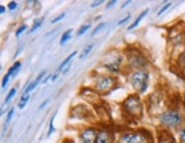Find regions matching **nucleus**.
<instances>
[{
	"label": "nucleus",
	"mask_w": 185,
	"mask_h": 143,
	"mask_svg": "<svg viewBox=\"0 0 185 143\" xmlns=\"http://www.w3.org/2000/svg\"><path fill=\"white\" fill-rule=\"evenodd\" d=\"M96 136H97V133L95 128H85L79 134L81 143H95Z\"/></svg>",
	"instance_id": "nucleus-7"
},
{
	"label": "nucleus",
	"mask_w": 185,
	"mask_h": 143,
	"mask_svg": "<svg viewBox=\"0 0 185 143\" xmlns=\"http://www.w3.org/2000/svg\"><path fill=\"white\" fill-rule=\"evenodd\" d=\"M92 44H89L88 46H86L84 49H82V52H81V54H80V58H85V57L87 56L89 53H90V51H92Z\"/></svg>",
	"instance_id": "nucleus-16"
},
{
	"label": "nucleus",
	"mask_w": 185,
	"mask_h": 143,
	"mask_svg": "<svg viewBox=\"0 0 185 143\" xmlns=\"http://www.w3.org/2000/svg\"><path fill=\"white\" fill-rule=\"evenodd\" d=\"M29 99H30V95H29V94H23V96L21 97V101H20V103H18V108H20V109H23V108L27 105Z\"/></svg>",
	"instance_id": "nucleus-14"
},
{
	"label": "nucleus",
	"mask_w": 185,
	"mask_h": 143,
	"mask_svg": "<svg viewBox=\"0 0 185 143\" xmlns=\"http://www.w3.org/2000/svg\"><path fill=\"white\" fill-rule=\"evenodd\" d=\"M180 139H181V142L185 143V129L181 131V133H180Z\"/></svg>",
	"instance_id": "nucleus-28"
},
{
	"label": "nucleus",
	"mask_w": 185,
	"mask_h": 143,
	"mask_svg": "<svg viewBox=\"0 0 185 143\" xmlns=\"http://www.w3.org/2000/svg\"><path fill=\"white\" fill-rule=\"evenodd\" d=\"M9 77H10V75H9V73L5 75V77H3V79H2V83H1V87H2V88H5V87L7 86L8 81H9Z\"/></svg>",
	"instance_id": "nucleus-23"
},
{
	"label": "nucleus",
	"mask_w": 185,
	"mask_h": 143,
	"mask_svg": "<svg viewBox=\"0 0 185 143\" xmlns=\"http://www.w3.org/2000/svg\"><path fill=\"white\" fill-rule=\"evenodd\" d=\"M101 3H103V1H102V0H101V1H95V2H92V7L94 8V7H96V6H99Z\"/></svg>",
	"instance_id": "nucleus-30"
},
{
	"label": "nucleus",
	"mask_w": 185,
	"mask_h": 143,
	"mask_svg": "<svg viewBox=\"0 0 185 143\" xmlns=\"http://www.w3.org/2000/svg\"><path fill=\"white\" fill-rule=\"evenodd\" d=\"M128 3H130V1H126V2H124V3H123L122 6H121V7H122V8H123V7H124V6H127V5H128Z\"/></svg>",
	"instance_id": "nucleus-34"
},
{
	"label": "nucleus",
	"mask_w": 185,
	"mask_h": 143,
	"mask_svg": "<svg viewBox=\"0 0 185 143\" xmlns=\"http://www.w3.org/2000/svg\"><path fill=\"white\" fill-rule=\"evenodd\" d=\"M148 12H149V9H145L144 12H142V13H141V14H139V15L137 16V18L135 20V22H134V23H133V24H131V25H130V27L128 28V30H133V29L136 28V27H137V25H138V24L141 23V21H142V20H143V18H144V17L146 16Z\"/></svg>",
	"instance_id": "nucleus-11"
},
{
	"label": "nucleus",
	"mask_w": 185,
	"mask_h": 143,
	"mask_svg": "<svg viewBox=\"0 0 185 143\" xmlns=\"http://www.w3.org/2000/svg\"><path fill=\"white\" fill-rule=\"evenodd\" d=\"M75 55H77V52H73L71 55H69V56L66 57V58H65V60L61 63V65H60V68H58V71H62V70H63V68H64V66H65V65H66V64L72 60V57H74Z\"/></svg>",
	"instance_id": "nucleus-15"
},
{
	"label": "nucleus",
	"mask_w": 185,
	"mask_h": 143,
	"mask_svg": "<svg viewBox=\"0 0 185 143\" xmlns=\"http://www.w3.org/2000/svg\"><path fill=\"white\" fill-rule=\"evenodd\" d=\"M71 32H72V30L70 29V30H66V31L62 34L61 40H60V45H61V46L65 45V44H66V41L70 39V37H71Z\"/></svg>",
	"instance_id": "nucleus-12"
},
{
	"label": "nucleus",
	"mask_w": 185,
	"mask_h": 143,
	"mask_svg": "<svg viewBox=\"0 0 185 143\" xmlns=\"http://www.w3.org/2000/svg\"><path fill=\"white\" fill-rule=\"evenodd\" d=\"M123 108H124L127 114L131 116V117H134V118H139L143 114V103H142L139 96L136 95V94L129 95L124 100Z\"/></svg>",
	"instance_id": "nucleus-1"
},
{
	"label": "nucleus",
	"mask_w": 185,
	"mask_h": 143,
	"mask_svg": "<svg viewBox=\"0 0 185 143\" xmlns=\"http://www.w3.org/2000/svg\"><path fill=\"white\" fill-rule=\"evenodd\" d=\"M20 66H21V62H18V61H16L13 65H12V68L9 69V71L7 72V73H9V75H16L17 73V71L20 70Z\"/></svg>",
	"instance_id": "nucleus-13"
},
{
	"label": "nucleus",
	"mask_w": 185,
	"mask_h": 143,
	"mask_svg": "<svg viewBox=\"0 0 185 143\" xmlns=\"http://www.w3.org/2000/svg\"><path fill=\"white\" fill-rule=\"evenodd\" d=\"M129 81H130V84L134 87L135 90H137L139 94H142L148 88L149 73L143 71V70H137V71H135V72H133L130 75Z\"/></svg>",
	"instance_id": "nucleus-2"
},
{
	"label": "nucleus",
	"mask_w": 185,
	"mask_h": 143,
	"mask_svg": "<svg viewBox=\"0 0 185 143\" xmlns=\"http://www.w3.org/2000/svg\"><path fill=\"white\" fill-rule=\"evenodd\" d=\"M0 13H1V14L5 13V6H1V7H0Z\"/></svg>",
	"instance_id": "nucleus-33"
},
{
	"label": "nucleus",
	"mask_w": 185,
	"mask_h": 143,
	"mask_svg": "<svg viewBox=\"0 0 185 143\" xmlns=\"http://www.w3.org/2000/svg\"><path fill=\"white\" fill-rule=\"evenodd\" d=\"M160 121L161 124L169 126V127H176L181 124L182 121V117L176 110H168L165 111L160 117Z\"/></svg>",
	"instance_id": "nucleus-4"
},
{
	"label": "nucleus",
	"mask_w": 185,
	"mask_h": 143,
	"mask_svg": "<svg viewBox=\"0 0 185 143\" xmlns=\"http://www.w3.org/2000/svg\"><path fill=\"white\" fill-rule=\"evenodd\" d=\"M64 16H65V13H62L61 15H57L54 20H52V23H56V22H58V21H61L62 18H64Z\"/></svg>",
	"instance_id": "nucleus-26"
},
{
	"label": "nucleus",
	"mask_w": 185,
	"mask_h": 143,
	"mask_svg": "<svg viewBox=\"0 0 185 143\" xmlns=\"http://www.w3.org/2000/svg\"><path fill=\"white\" fill-rule=\"evenodd\" d=\"M105 25H106V23H101V24H98V25H97V27L95 28V30H94V32L92 33V36H95V34H96V33H97V32H98V31H99L101 29L104 28Z\"/></svg>",
	"instance_id": "nucleus-24"
},
{
	"label": "nucleus",
	"mask_w": 185,
	"mask_h": 143,
	"mask_svg": "<svg viewBox=\"0 0 185 143\" xmlns=\"http://www.w3.org/2000/svg\"><path fill=\"white\" fill-rule=\"evenodd\" d=\"M45 75H46V71H41V72L38 75V77H37V78L31 83L30 85H29V87H27V89H25V93H24V94H29L31 90H33V89L37 87V85L39 84V81L41 80V78H42Z\"/></svg>",
	"instance_id": "nucleus-10"
},
{
	"label": "nucleus",
	"mask_w": 185,
	"mask_h": 143,
	"mask_svg": "<svg viewBox=\"0 0 185 143\" xmlns=\"http://www.w3.org/2000/svg\"><path fill=\"white\" fill-rule=\"evenodd\" d=\"M116 2H117V1H114V0H113V1H110V2H109V5L106 6V8H110V7H112V6H113Z\"/></svg>",
	"instance_id": "nucleus-32"
},
{
	"label": "nucleus",
	"mask_w": 185,
	"mask_h": 143,
	"mask_svg": "<svg viewBox=\"0 0 185 143\" xmlns=\"http://www.w3.org/2000/svg\"><path fill=\"white\" fill-rule=\"evenodd\" d=\"M15 94H16V89H15V88H12V89L9 90V93L7 94V97L5 99V104H7V103H8V102L14 97V95H15Z\"/></svg>",
	"instance_id": "nucleus-17"
},
{
	"label": "nucleus",
	"mask_w": 185,
	"mask_h": 143,
	"mask_svg": "<svg viewBox=\"0 0 185 143\" xmlns=\"http://www.w3.org/2000/svg\"><path fill=\"white\" fill-rule=\"evenodd\" d=\"M184 105H185V99H184Z\"/></svg>",
	"instance_id": "nucleus-35"
},
{
	"label": "nucleus",
	"mask_w": 185,
	"mask_h": 143,
	"mask_svg": "<svg viewBox=\"0 0 185 143\" xmlns=\"http://www.w3.org/2000/svg\"><path fill=\"white\" fill-rule=\"evenodd\" d=\"M169 7H170V2H167V3H166V5H165V6H163V7H162V8L160 9V10H159L158 15H161V14H162L163 12H166V10H167V9H168Z\"/></svg>",
	"instance_id": "nucleus-25"
},
{
	"label": "nucleus",
	"mask_w": 185,
	"mask_h": 143,
	"mask_svg": "<svg viewBox=\"0 0 185 143\" xmlns=\"http://www.w3.org/2000/svg\"><path fill=\"white\" fill-rule=\"evenodd\" d=\"M13 116H14V108H12L9 111H8V114H7V117H6V125L12 120V118H13Z\"/></svg>",
	"instance_id": "nucleus-21"
},
{
	"label": "nucleus",
	"mask_w": 185,
	"mask_h": 143,
	"mask_svg": "<svg viewBox=\"0 0 185 143\" xmlns=\"http://www.w3.org/2000/svg\"><path fill=\"white\" fill-rule=\"evenodd\" d=\"M114 83V79L109 76H98L95 81V88L97 92H106L109 90Z\"/></svg>",
	"instance_id": "nucleus-6"
},
{
	"label": "nucleus",
	"mask_w": 185,
	"mask_h": 143,
	"mask_svg": "<svg viewBox=\"0 0 185 143\" xmlns=\"http://www.w3.org/2000/svg\"><path fill=\"white\" fill-rule=\"evenodd\" d=\"M16 7H17V2L16 1H10L9 5H8V9L9 10H14Z\"/></svg>",
	"instance_id": "nucleus-27"
},
{
	"label": "nucleus",
	"mask_w": 185,
	"mask_h": 143,
	"mask_svg": "<svg viewBox=\"0 0 185 143\" xmlns=\"http://www.w3.org/2000/svg\"><path fill=\"white\" fill-rule=\"evenodd\" d=\"M42 18H40V20H37L34 23H33V25H32V28H31V30H30V32H33V31H35L37 29H39L41 25H42Z\"/></svg>",
	"instance_id": "nucleus-18"
},
{
	"label": "nucleus",
	"mask_w": 185,
	"mask_h": 143,
	"mask_svg": "<svg viewBox=\"0 0 185 143\" xmlns=\"http://www.w3.org/2000/svg\"><path fill=\"white\" fill-rule=\"evenodd\" d=\"M89 28H90V24H85V25H82L81 28L79 29V31L77 32V34H78V36H82L84 33H86V31L89 30Z\"/></svg>",
	"instance_id": "nucleus-19"
},
{
	"label": "nucleus",
	"mask_w": 185,
	"mask_h": 143,
	"mask_svg": "<svg viewBox=\"0 0 185 143\" xmlns=\"http://www.w3.org/2000/svg\"><path fill=\"white\" fill-rule=\"evenodd\" d=\"M145 131L138 132V131H128L124 132L119 138V143H145L146 136Z\"/></svg>",
	"instance_id": "nucleus-3"
},
{
	"label": "nucleus",
	"mask_w": 185,
	"mask_h": 143,
	"mask_svg": "<svg viewBox=\"0 0 185 143\" xmlns=\"http://www.w3.org/2000/svg\"><path fill=\"white\" fill-rule=\"evenodd\" d=\"M48 102H49V99H47V100H46V101H45V102H44V103H42V104L39 107V109H42V108H44V107H45V105H46Z\"/></svg>",
	"instance_id": "nucleus-31"
},
{
	"label": "nucleus",
	"mask_w": 185,
	"mask_h": 143,
	"mask_svg": "<svg viewBox=\"0 0 185 143\" xmlns=\"http://www.w3.org/2000/svg\"><path fill=\"white\" fill-rule=\"evenodd\" d=\"M128 62L133 68H143L146 64V58L143 54L136 49H133L131 53L128 54Z\"/></svg>",
	"instance_id": "nucleus-5"
},
{
	"label": "nucleus",
	"mask_w": 185,
	"mask_h": 143,
	"mask_svg": "<svg viewBox=\"0 0 185 143\" xmlns=\"http://www.w3.org/2000/svg\"><path fill=\"white\" fill-rule=\"evenodd\" d=\"M158 141L159 143H176L174 135L168 132L167 129H159L158 131Z\"/></svg>",
	"instance_id": "nucleus-8"
},
{
	"label": "nucleus",
	"mask_w": 185,
	"mask_h": 143,
	"mask_svg": "<svg viewBox=\"0 0 185 143\" xmlns=\"http://www.w3.org/2000/svg\"><path fill=\"white\" fill-rule=\"evenodd\" d=\"M129 17H130L129 15H128V16H126V17H124V18H122V20H121L120 22H118V25H122L123 23L126 22V21H128V20H129Z\"/></svg>",
	"instance_id": "nucleus-29"
},
{
	"label": "nucleus",
	"mask_w": 185,
	"mask_h": 143,
	"mask_svg": "<svg viewBox=\"0 0 185 143\" xmlns=\"http://www.w3.org/2000/svg\"><path fill=\"white\" fill-rule=\"evenodd\" d=\"M110 141V136H109V132L107 131H99L97 133L96 136V141L95 143H109Z\"/></svg>",
	"instance_id": "nucleus-9"
},
{
	"label": "nucleus",
	"mask_w": 185,
	"mask_h": 143,
	"mask_svg": "<svg viewBox=\"0 0 185 143\" xmlns=\"http://www.w3.org/2000/svg\"><path fill=\"white\" fill-rule=\"evenodd\" d=\"M25 30H27V25H25V24H23V25H21L20 28L17 29V31H16V33H15V36H16V37H20V36H21V34H22V33H23V32H24Z\"/></svg>",
	"instance_id": "nucleus-22"
},
{
	"label": "nucleus",
	"mask_w": 185,
	"mask_h": 143,
	"mask_svg": "<svg viewBox=\"0 0 185 143\" xmlns=\"http://www.w3.org/2000/svg\"><path fill=\"white\" fill-rule=\"evenodd\" d=\"M55 116H56V114H54L53 117H52V119H50V124H49V129H48V136H50L52 135V133L54 132V119H55Z\"/></svg>",
	"instance_id": "nucleus-20"
}]
</instances>
